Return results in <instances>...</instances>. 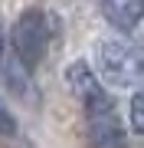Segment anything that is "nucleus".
Instances as JSON below:
<instances>
[{"mask_svg":"<svg viewBox=\"0 0 144 148\" xmlns=\"http://www.w3.org/2000/svg\"><path fill=\"white\" fill-rule=\"evenodd\" d=\"M98 73L105 82L121 86V89H134V86H144V49L131 46V43H101L98 46Z\"/></svg>","mask_w":144,"mask_h":148,"instance_id":"obj_1","label":"nucleus"},{"mask_svg":"<svg viewBox=\"0 0 144 148\" xmlns=\"http://www.w3.org/2000/svg\"><path fill=\"white\" fill-rule=\"evenodd\" d=\"M10 46H13V56L33 73L39 66V59L46 56V49H49V20H46V13H39V10L20 13V20L10 30Z\"/></svg>","mask_w":144,"mask_h":148,"instance_id":"obj_2","label":"nucleus"},{"mask_svg":"<svg viewBox=\"0 0 144 148\" xmlns=\"http://www.w3.org/2000/svg\"><path fill=\"white\" fill-rule=\"evenodd\" d=\"M66 82H69L72 95L82 102L85 112H101V109H112V99H108L105 86L95 79V73L85 66V63H72L66 69Z\"/></svg>","mask_w":144,"mask_h":148,"instance_id":"obj_3","label":"nucleus"},{"mask_svg":"<svg viewBox=\"0 0 144 148\" xmlns=\"http://www.w3.org/2000/svg\"><path fill=\"white\" fill-rule=\"evenodd\" d=\"M85 128H89L92 148H128V138H124V128L115 115V106L101 112H85Z\"/></svg>","mask_w":144,"mask_h":148,"instance_id":"obj_4","label":"nucleus"},{"mask_svg":"<svg viewBox=\"0 0 144 148\" xmlns=\"http://www.w3.org/2000/svg\"><path fill=\"white\" fill-rule=\"evenodd\" d=\"M101 13L115 30H138L144 20V0H101Z\"/></svg>","mask_w":144,"mask_h":148,"instance_id":"obj_5","label":"nucleus"},{"mask_svg":"<svg viewBox=\"0 0 144 148\" xmlns=\"http://www.w3.org/2000/svg\"><path fill=\"white\" fill-rule=\"evenodd\" d=\"M131 128L144 135V89L131 99Z\"/></svg>","mask_w":144,"mask_h":148,"instance_id":"obj_6","label":"nucleus"},{"mask_svg":"<svg viewBox=\"0 0 144 148\" xmlns=\"http://www.w3.org/2000/svg\"><path fill=\"white\" fill-rule=\"evenodd\" d=\"M13 132H20V128H16L13 115L3 109V102H0V135H13Z\"/></svg>","mask_w":144,"mask_h":148,"instance_id":"obj_7","label":"nucleus"},{"mask_svg":"<svg viewBox=\"0 0 144 148\" xmlns=\"http://www.w3.org/2000/svg\"><path fill=\"white\" fill-rule=\"evenodd\" d=\"M0 145H3V148H33L20 132H13V135H0Z\"/></svg>","mask_w":144,"mask_h":148,"instance_id":"obj_8","label":"nucleus"},{"mask_svg":"<svg viewBox=\"0 0 144 148\" xmlns=\"http://www.w3.org/2000/svg\"><path fill=\"white\" fill-rule=\"evenodd\" d=\"M0 59H3V23H0Z\"/></svg>","mask_w":144,"mask_h":148,"instance_id":"obj_9","label":"nucleus"}]
</instances>
